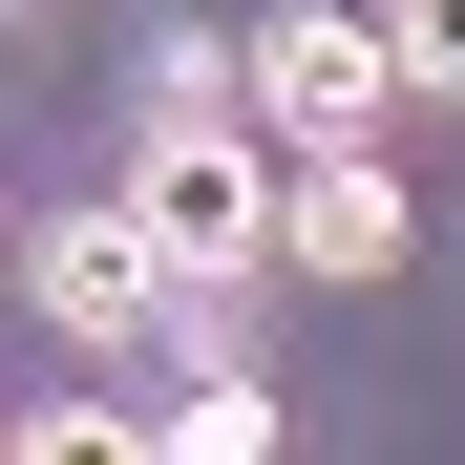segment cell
Listing matches in <instances>:
<instances>
[{
	"label": "cell",
	"mask_w": 465,
	"mask_h": 465,
	"mask_svg": "<svg viewBox=\"0 0 465 465\" xmlns=\"http://www.w3.org/2000/svg\"><path fill=\"white\" fill-rule=\"evenodd\" d=\"M127 212H148V254H170V296H232L275 254V148L232 127V106H170L127 148Z\"/></svg>",
	"instance_id": "obj_1"
},
{
	"label": "cell",
	"mask_w": 465,
	"mask_h": 465,
	"mask_svg": "<svg viewBox=\"0 0 465 465\" xmlns=\"http://www.w3.org/2000/svg\"><path fill=\"white\" fill-rule=\"evenodd\" d=\"M232 85H254V127H275V148H360L381 106H402V64H381V22H339V0H275Z\"/></svg>",
	"instance_id": "obj_2"
},
{
	"label": "cell",
	"mask_w": 465,
	"mask_h": 465,
	"mask_svg": "<svg viewBox=\"0 0 465 465\" xmlns=\"http://www.w3.org/2000/svg\"><path fill=\"white\" fill-rule=\"evenodd\" d=\"M0 275H22V212H0Z\"/></svg>",
	"instance_id": "obj_7"
},
{
	"label": "cell",
	"mask_w": 465,
	"mask_h": 465,
	"mask_svg": "<svg viewBox=\"0 0 465 465\" xmlns=\"http://www.w3.org/2000/svg\"><path fill=\"white\" fill-rule=\"evenodd\" d=\"M148 444H170V465H254V444H275V381H191Z\"/></svg>",
	"instance_id": "obj_5"
},
{
	"label": "cell",
	"mask_w": 465,
	"mask_h": 465,
	"mask_svg": "<svg viewBox=\"0 0 465 465\" xmlns=\"http://www.w3.org/2000/svg\"><path fill=\"white\" fill-rule=\"evenodd\" d=\"M275 254H296V275H339V296L423 254V212H402V170H381V127H360V148H296V170H275Z\"/></svg>",
	"instance_id": "obj_3"
},
{
	"label": "cell",
	"mask_w": 465,
	"mask_h": 465,
	"mask_svg": "<svg viewBox=\"0 0 465 465\" xmlns=\"http://www.w3.org/2000/svg\"><path fill=\"white\" fill-rule=\"evenodd\" d=\"M381 64H402V106H465V0H381Z\"/></svg>",
	"instance_id": "obj_6"
},
{
	"label": "cell",
	"mask_w": 465,
	"mask_h": 465,
	"mask_svg": "<svg viewBox=\"0 0 465 465\" xmlns=\"http://www.w3.org/2000/svg\"><path fill=\"white\" fill-rule=\"evenodd\" d=\"M0 22H22V0H0Z\"/></svg>",
	"instance_id": "obj_8"
},
{
	"label": "cell",
	"mask_w": 465,
	"mask_h": 465,
	"mask_svg": "<svg viewBox=\"0 0 465 465\" xmlns=\"http://www.w3.org/2000/svg\"><path fill=\"white\" fill-rule=\"evenodd\" d=\"M22 296H43L64 339H148V318H170V254H148V212L106 191V212H43L22 232Z\"/></svg>",
	"instance_id": "obj_4"
}]
</instances>
